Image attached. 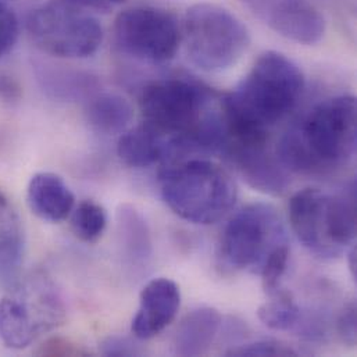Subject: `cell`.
<instances>
[{"mask_svg": "<svg viewBox=\"0 0 357 357\" xmlns=\"http://www.w3.org/2000/svg\"><path fill=\"white\" fill-rule=\"evenodd\" d=\"M172 138L144 121L121 134L117 153L124 165L134 169L165 165L172 156Z\"/></svg>", "mask_w": 357, "mask_h": 357, "instance_id": "cell-14", "label": "cell"}, {"mask_svg": "<svg viewBox=\"0 0 357 357\" xmlns=\"http://www.w3.org/2000/svg\"><path fill=\"white\" fill-rule=\"evenodd\" d=\"M100 354L105 356H137L141 351L130 338L113 335L102 341Z\"/></svg>", "mask_w": 357, "mask_h": 357, "instance_id": "cell-29", "label": "cell"}, {"mask_svg": "<svg viewBox=\"0 0 357 357\" xmlns=\"http://www.w3.org/2000/svg\"><path fill=\"white\" fill-rule=\"evenodd\" d=\"M181 42L193 66L206 73H220L246 53L250 33L229 10L214 3H196L183 15Z\"/></svg>", "mask_w": 357, "mask_h": 357, "instance_id": "cell-5", "label": "cell"}, {"mask_svg": "<svg viewBox=\"0 0 357 357\" xmlns=\"http://www.w3.org/2000/svg\"><path fill=\"white\" fill-rule=\"evenodd\" d=\"M144 121L169 135L189 137L217 107L213 92L186 77L149 84L139 99Z\"/></svg>", "mask_w": 357, "mask_h": 357, "instance_id": "cell-8", "label": "cell"}, {"mask_svg": "<svg viewBox=\"0 0 357 357\" xmlns=\"http://www.w3.org/2000/svg\"><path fill=\"white\" fill-rule=\"evenodd\" d=\"M305 84V75L294 60L275 50L261 53L221 100L227 144H267L268 131L298 106Z\"/></svg>", "mask_w": 357, "mask_h": 357, "instance_id": "cell-1", "label": "cell"}, {"mask_svg": "<svg viewBox=\"0 0 357 357\" xmlns=\"http://www.w3.org/2000/svg\"><path fill=\"white\" fill-rule=\"evenodd\" d=\"M338 335L344 344L349 347L356 345V303L351 302L341 312L337 321Z\"/></svg>", "mask_w": 357, "mask_h": 357, "instance_id": "cell-28", "label": "cell"}, {"mask_svg": "<svg viewBox=\"0 0 357 357\" xmlns=\"http://www.w3.org/2000/svg\"><path fill=\"white\" fill-rule=\"evenodd\" d=\"M60 4L68 6L71 8L85 11V13H107L113 6L106 3L105 0H53Z\"/></svg>", "mask_w": 357, "mask_h": 357, "instance_id": "cell-31", "label": "cell"}, {"mask_svg": "<svg viewBox=\"0 0 357 357\" xmlns=\"http://www.w3.org/2000/svg\"><path fill=\"white\" fill-rule=\"evenodd\" d=\"M22 96V88L15 78L7 74H0V99L6 103H17Z\"/></svg>", "mask_w": 357, "mask_h": 357, "instance_id": "cell-30", "label": "cell"}, {"mask_svg": "<svg viewBox=\"0 0 357 357\" xmlns=\"http://www.w3.org/2000/svg\"><path fill=\"white\" fill-rule=\"evenodd\" d=\"M288 245L284 221L275 207L252 203L225 225L220 241V260L234 271L260 274L270 255Z\"/></svg>", "mask_w": 357, "mask_h": 357, "instance_id": "cell-7", "label": "cell"}, {"mask_svg": "<svg viewBox=\"0 0 357 357\" xmlns=\"http://www.w3.org/2000/svg\"><path fill=\"white\" fill-rule=\"evenodd\" d=\"M24 259V232H18L0 243V287L13 289L21 281Z\"/></svg>", "mask_w": 357, "mask_h": 357, "instance_id": "cell-21", "label": "cell"}, {"mask_svg": "<svg viewBox=\"0 0 357 357\" xmlns=\"http://www.w3.org/2000/svg\"><path fill=\"white\" fill-rule=\"evenodd\" d=\"M35 354L38 356H86L88 351L66 338H50L45 341Z\"/></svg>", "mask_w": 357, "mask_h": 357, "instance_id": "cell-26", "label": "cell"}, {"mask_svg": "<svg viewBox=\"0 0 357 357\" xmlns=\"http://www.w3.org/2000/svg\"><path fill=\"white\" fill-rule=\"evenodd\" d=\"M278 35L302 45H316L326 33V20L309 0H241Z\"/></svg>", "mask_w": 357, "mask_h": 357, "instance_id": "cell-11", "label": "cell"}, {"mask_svg": "<svg viewBox=\"0 0 357 357\" xmlns=\"http://www.w3.org/2000/svg\"><path fill=\"white\" fill-rule=\"evenodd\" d=\"M26 31L35 46L59 59H86L103 42V28L96 17L50 1L31 11Z\"/></svg>", "mask_w": 357, "mask_h": 357, "instance_id": "cell-9", "label": "cell"}, {"mask_svg": "<svg viewBox=\"0 0 357 357\" xmlns=\"http://www.w3.org/2000/svg\"><path fill=\"white\" fill-rule=\"evenodd\" d=\"M288 261H289V246L284 245L275 249L264 263L259 275L261 277L263 288L267 295L280 289V282L287 271Z\"/></svg>", "mask_w": 357, "mask_h": 357, "instance_id": "cell-22", "label": "cell"}, {"mask_svg": "<svg viewBox=\"0 0 357 357\" xmlns=\"http://www.w3.org/2000/svg\"><path fill=\"white\" fill-rule=\"evenodd\" d=\"M357 106L352 95L317 103L302 124L284 135V155L295 173H314L349 163L356 155Z\"/></svg>", "mask_w": 357, "mask_h": 357, "instance_id": "cell-2", "label": "cell"}, {"mask_svg": "<svg viewBox=\"0 0 357 357\" xmlns=\"http://www.w3.org/2000/svg\"><path fill=\"white\" fill-rule=\"evenodd\" d=\"M268 296L270 299L257 310L259 320L267 328L274 331L295 330L301 320L302 312L292 295L280 288Z\"/></svg>", "mask_w": 357, "mask_h": 357, "instance_id": "cell-19", "label": "cell"}, {"mask_svg": "<svg viewBox=\"0 0 357 357\" xmlns=\"http://www.w3.org/2000/svg\"><path fill=\"white\" fill-rule=\"evenodd\" d=\"M106 3H109L110 6H114V4H120V3H124L126 0H105Z\"/></svg>", "mask_w": 357, "mask_h": 357, "instance_id": "cell-33", "label": "cell"}, {"mask_svg": "<svg viewBox=\"0 0 357 357\" xmlns=\"http://www.w3.org/2000/svg\"><path fill=\"white\" fill-rule=\"evenodd\" d=\"M289 221L299 242L316 257H341L356 241L355 190L333 195L316 188L296 192L289 200Z\"/></svg>", "mask_w": 357, "mask_h": 357, "instance_id": "cell-4", "label": "cell"}, {"mask_svg": "<svg viewBox=\"0 0 357 357\" xmlns=\"http://www.w3.org/2000/svg\"><path fill=\"white\" fill-rule=\"evenodd\" d=\"M26 203L40 220L60 222L71 215L75 207V196L60 176L43 172L29 179Z\"/></svg>", "mask_w": 357, "mask_h": 357, "instance_id": "cell-15", "label": "cell"}, {"mask_svg": "<svg viewBox=\"0 0 357 357\" xmlns=\"http://www.w3.org/2000/svg\"><path fill=\"white\" fill-rule=\"evenodd\" d=\"M348 264H349V270H351V275L354 280H356V246L352 245L348 250Z\"/></svg>", "mask_w": 357, "mask_h": 357, "instance_id": "cell-32", "label": "cell"}, {"mask_svg": "<svg viewBox=\"0 0 357 357\" xmlns=\"http://www.w3.org/2000/svg\"><path fill=\"white\" fill-rule=\"evenodd\" d=\"M107 227V213L93 200H85L71 213V228L75 236L86 243L96 242Z\"/></svg>", "mask_w": 357, "mask_h": 357, "instance_id": "cell-20", "label": "cell"}, {"mask_svg": "<svg viewBox=\"0 0 357 357\" xmlns=\"http://www.w3.org/2000/svg\"><path fill=\"white\" fill-rule=\"evenodd\" d=\"M241 176L253 189L267 195H281L291 185V173L267 144H228L224 151Z\"/></svg>", "mask_w": 357, "mask_h": 357, "instance_id": "cell-12", "label": "cell"}, {"mask_svg": "<svg viewBox=\"0 0 357 357\" xmlns=\"http://www.w3.org/2000/svg\"><path fill=\"white\" fill-rule=\"evenodd\" d=\"M181 307L179 287L170 278L149 281L139 296V307L132 319L131 331L137 340L155 338L177 317Z\"/></svg>", "mask_w": 357, "mask_h": 357, "instance_id": "cell-13", "label": "cell"}, {"mask_svg": "<svg viewBox=\"0 0 357 357\" xmlns=\"http://www.w3.org/2000/svg\"><path fill=\"white\" fill-rule=\"evenodd\" d=\"M166 204L179 218L200 225L220 221L235 206L236 183L220 165L183 159L163 165L159 173Z\"/></svg>", "mask_w": 357, "mask_h": 357, "instance_id": "cell-3", "label": "cell"}, {"mask_svg": "<svg viewBox=\"0 0 357 357\" xmlns=\"http://www.w3.org/2000/svg\"><path fill=\"white\" fill-rule=\"evenodd\" d=\"M227 356H298V352L287 344L278 341H256L232 347L225 352Z\"/></svg>", "mask_w": 357, "mask_h": 357, "instance_id": "cell-23", "label": "cell"}, {"mask_svg": "<svg viewBox=\"0 0 357 357\" xmlns=\"http://www.w3.org/2000/svg\"><path fill=\"white\" fill-rule=\"evenodd\" d=\"M43 81H46V85L52 91H70V92H86L92 86V79L88 75H79V74H70V73H59L54 75L52 71L50 74H46Z\"/></svg>", "mask_w": 357, "mask_h": 357, "instance_id": "cell-25", "label": "cell"}, {"mask_svg": "<svg viewBox=\"0 0 357 357\" xmlns=\"http://www.w3.org/2000/svg\"><path fill=\"white\" fill-rule=\"evenodd\" d=\"M85 117L96 132L117 135L128 130L134 119V109L124 96L103 92L92 96L86 102Z\"/></svg>", "mask_w": 357, "mask_h": 357, "instance_id": "cell-18", "label": "cell"}, {"mask_svg": "<svg viewBox=\"0 0 357 357\" xmlns=\"http://www.w3.org/2000/svg\"><path fill=\"white\" fill-rule=\"evenodd\" d=\"M222 324L220 312L214 307H197L189 312L178 324L174 338L173 351L177 356H203L206 355Z\"/></svg>", "mask_w": 357, "mask_h": 357, "instance_id": "cell-16", "label": "cell"}, {"mask_svg": "<svg viewBox=\"0 0 357 357\" xmlns=\"http://www.w3.org/2000/svg\"><path fill=\"white\" fill-rule=\"evenodd\" d=\"M20 38V21L14 10L0 0V57L8 54Z\"/></svg>", "mask_w": 357, "mask_h": 357, "instance_id": "cell-24", "label": "cell"}, {"mask_svg": "<svg viewBox=\"0 0 357 357\" xmlns=\"http://www.w3.org/2000/svg\"><path fill=\"white\" fill-rule=\"evenodd\" d=\"M66 305L54 281L45 273L21 280L0 299V340L15 351L63 324Z\"/></svg>", "mask_w": 357, "mask_h": 357, "instance_id": "cell-6", "label": "cell"}, {"mask_svg": "<svg viewBox=\"0 0 357 357\" xmlns=\"http://www.w3.org/2000/svg\"><path fill=\"white\" fill-rule=\"evenodd\" d=\"M119 242L126 256L134 267H144L152 256L151 229L144 215L131 204H123L117 211Z\"/></svg>", "mask_w": 357, "mask_h": 357, "instance_id": "cell-17", "label": "cell"}, {"mask_svg": "<svg viewBox=\"0 0 357 357\" xmlns=\"http://www.w3.org/2000/svg\"><path fill=\"white\" fill-rule=\"evenodd\" d=\"M21 231L22 228L15 210L8 199L0 192V243Z\"/></svg>", "mask_w": 357, "mask_h": 357, "instance_id": "cell-27", "label": "cell"}, {"mask_svg": "<svg viewBox=\"0 0 357 357\" xmlns=\"http://www.w3.org/2000/svg\"><path fill=\"white\" fill-rule=\"evenodd\" d=\"M119 49L149 64L172 61L181 45V24L165 8L139 6L120 13L114 21Z\"/></svg>", "mask_w": 357, "mask_h": 357, "instance_id": "cell-10", "label": "cell"}]
</instances>
